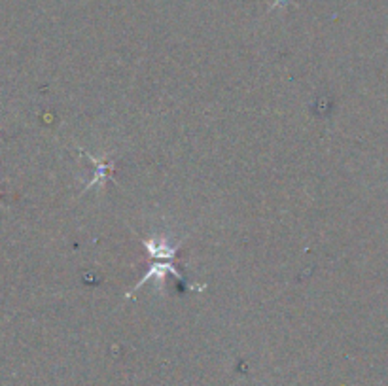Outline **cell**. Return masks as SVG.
<instances>
[{
	"label": "cell",
	"mask_w": 388,
	"mask_h": 386,
	"mask_svg": "<svg viewBox=\"0 0 388 386\" xmlns=\"http://www.w3.org/2000/svg\"><path fill=\"white\" fill-rule=\"evenodd\" d=\"M167 273H171V275H175L178 280H184V275L178 271V269L171 263V261H165V260H161V261H156V263H151L150 265V269H148V273L141 278V282L136 284L135 288L131 290V292H127V300L133 295V293L136 292V290H141L143 288L144 284L148 282L150 278H156V282L158 284H161L163 280H165V276H167Z\"/></svg>",
	"instance_id": "obj_1"
},
{
	"label": "cell",
	"mask_w": 388,
	"mask_h": 386,
	"mask_svg": "<svg viewBox=\"0 0 388 386\" xmlns=\"http://www.w3.org/2000/svg\"><path fill=\"white\" fill-rule=\"evenodd\" d=\"M144 248L150 258H156V260H167L171 261L178 252L180 248V243H175V245H169L167 241H159V239H144L143 241Z\"/></svg>",
	"instance_id": "obj_2"
},
{
	"label": "cell",
	"mask_w": 388,
	"mask_h": 386,
	"mask_svg": "<svg viewBox=\"0 0 388 386\" xmlns=\"http://www.w3.org/2000/svg\"><path fill=\"white\" fill-rule=\"evenodd\" d=\"M84 156H88L89 161H93L97 165L95 173H93V178L88 182V186L84 188V191H88L89 188H95L97 184H104V182L108 180V176H110L112 173V161H108V156H104V158L101 159H95L93 156H89V154H86V152H82Z\"/></svg>",
	"instance_id": "obj_3"
}]
</instances>
